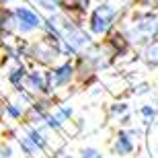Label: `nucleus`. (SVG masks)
<instances>
[{
	"label": "nucleus",
	"mask_w": 158,
	"mask_h": 158,
	"mask_svg": "<svg viewBox=\"0 0 158 158\" xmlns=\"http://www.w3.org/2000/svg\"><path fill=\"white\" fill-rule=\"evenodd\" d=\"M17 19L21 21V27H23V29H33V27L39 25V17L33 15L31 10H27V8H19L17 10Z\"/></svg>",
	"instance_id": "obj_2"
},
{
	"label": "nucleus",
	"mask_w": 158,
	"mask_h": 158,
	"mask_svg": "<svg viewBox=\"0 0 158 158\" xmlns=\"http://www.w3.org/2000/svg\"><path fill=\"white\" fill-rule=\"evenodd\" d=\"M113 15H115V10H113L111 6H101L99 10L93 15V31L94 33L107 31V27H109L111 21H113Z\"/></svg>",
	"instance_id": "obj_1"
},
{
	"label": "nucleus",
	"mask_w": 158,
	"mask_h": 158,
	"mask_svg": "<svg viewBox=\"0 0 158 158\" xmlns=\"http://www.w3.org/2000/svg\"><path fill=\"white\" fill-rule=\"evenodd\" d=\"M31 80H33V84H37L39 88H43V76H41V74H35Z\"/></svg>",
	"instance_id": "obj_8"
},
{
	"label": "nucleus",
	"mask_w": 158,
	"mask_h": 158,
	"mask_svg": "<svg viewBox=\"0 0 158 158\" xmlns=\"http://www.w3.org/2000/svg\"><path fill=\"white\" fill-rule=\"evenodd\" d=\"M66 4L72 6V8H84L88 4V0H66Z\"/></svg>",
	"instance_id": "obj_5"
},
{
	"label": "nucleus",
	"mask_w": 158,
	"mask_h": 158,
	"mask_svg": "<svg viewBox=\"0 0 158 158\" xmlns=\"http://www.w3.org/2000/svg\"><path fill=\"white\" fill-rule=\"evenodd\" d=\"M39 2H41V4H43V6H45V8H53L58 0H39Z\"/></svg>",
	"instance_id": "obj_9"
},
{
	"label": "nucleus",
	"mask_w": 158,
	"mask_h": 158,
	"mask_svg": "<svg viewBox=\"0 0 158 158\" xmlns=\"http://www.w3.org/2000/svg\"><path fill=\"white\" fill-rule=\"evenodd\" d=\"M70 74H72V66L70 64L62 66V68L56 72V76H53V84H64V82L70 78Z\"/></svg>",
	"instance_id": "obj_3"
},
{
	"label": "nucleus",
	"mask_w": 158,
	"mask_h": 158,
	"mask_svg": "<svg viewBox=\"0 0 158 158\" xmlns=\"http://www.w3.org/2000/svg\"><path fill=\"white\" fill-rule=\"evenodd\" d=\"M115 148H117V152H119V154L129 152V150H131V144H129L127 135H119V140H117V144H115Z\"/></svg>",
	"instance_id": "obj_4"
},
{
	"label": "nucleus",
	"mask_w": 158,
	"mask_h": 158,
	"mask_svg": "<svg viewBox=\"0 0 158 158\" xmlns=\"http://www.w3.org/2000/svg\"><path fill=\"white\" fill-rule=\"evenodd\" d=\"M84 158H99V154H97V152H93V150H90V152H86V156H84Z\"/></svg>",
	"instance_id": "obj_10"
},
{
	"label": "nucleus",
	"mask_w": 158,
	"mask_h": 158,
	"mask_svg": "<svg viewBox=\"0 0 158 158\" xmlns=\"http://www.w3.org/2000/svg\"><path fill=\"white\" fill-rule=\"evenodd\" d=\"M148 60H150V62H158V43H154V45L148 49Z\"/></svg>",
	"instance_id": "obj_6"
},
{
	"label": "nucleus",
	"mask_w": 158,
	"mask_h": 158,
	"mask_svg": "<svg viewBox=\"0 0 158 158\" xmlns=\"http://www.w3.org/2000/svg\"><path fill=\"white\" fill-rule=\"evenodd\" d=\"M8 27V12H4L0 8V31H4Z\"/></svg>",
	"instance_id": "obj_7"
}]
</instances>
